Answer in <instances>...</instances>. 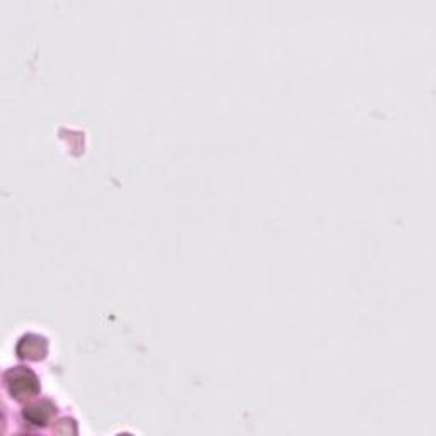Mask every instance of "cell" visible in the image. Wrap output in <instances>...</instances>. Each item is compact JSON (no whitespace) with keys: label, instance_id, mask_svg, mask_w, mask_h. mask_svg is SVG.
Masks as SVG:
<instances>
[{"label":"cell","instance_id":"6da1fadb","mask_svg":"<svg viewBox=\"0 0 436 436\" xmlns=\"http://www.w3.org/2000/svg\"><path fill=\"white\" fill-rule=\"evenodd\" d=\"M7 387H9L10 394L19 397H29L37 392V378L33 371L26 370V368H17L7 374L6 377Z\"/></svg>","mask_w":436,"mask_h":436},{"label":"cell","instance_id":"7a4b0ae2","mask_svg":"<svg viewBox=\"0 0 436 436\" xmlns=\"http://www.w3.org/2000/svg\"><path fill=\"white\" fill-rule=\"evenodd\" d=\"M51 414V405L48 402H37V404L29 405L24 411V418L29 421L31 424H36V426H41L44 424L50 418Z\"/></svg>","mask_w":436,"mask_h":436}]
</instances>
